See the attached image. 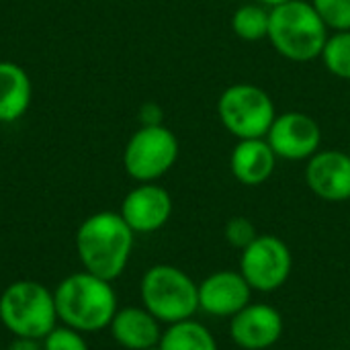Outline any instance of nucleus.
Masks as SVG:
<instances>
[{"instance_id":"nucleus-8","label":"nucleus","mask_w":350,"mask_h":350,"mask_svg":"<svg viewBox=\"0 0 350 350\" xmlns=\"http://www.w3.org/2000/svg\"><path fill=\"white\" fill-rule=\"evenodd\" d=\"M291 269V250L277 236H256L252 244L242 250L240 273L248 281L252 291H277L287 283Z\"/></svg>"},{"instance_id":"nucleus-22","label":"nucleus","mask_w":350,"mask_h":350,"mask_svg":"<svg viewBox=\"0 0 350 350\" xmlns=\"http://www.w3.org/2000/svg\"><path fill=\"white\" fill-rule=\"evenodd\" d=\"M256 236H258V234H256L254 224H252L248 217H244V215H236V217H232V219L226 224V240H228V244L234 246V248L244 250L248 244H252V240H254Z\"/></svg>"},{"instance_id":"nucleus-23","label":"nucleus","mask_w":350,"mask_h":350,"mask_svg":"<svg viewBox=\"0 0 350 350\" xmlns=\"http://www.w3.org/2000/svg\"><path fill=\"white\" fill-rule=\"evenodd\" d=\"M162 109L156 103H146L139 109V123L142 125H162Z\"/></svg>"},{"instance_id":"nucleus-9","label":"nucleus","mask_w":350,"mask_h":350,"mask_svg":"<svg viewBox=\"0 0 350 350\" xmlns=\"http://www.w3.org/2000/svg\"><path fill=\"white\" fill-rule=\"evenodd\" d=\"M267 142L277 158L289 162L310 160L316 152H320L322 127L308 113L287 111L275 117L267 133Z\"/></svg>"},{"instance_id":"nucleus-5","label":"nucleus","mask_w":350,"mask_h":350,"mask_svg":"<svg viewBox=\"0 0 350 350\" xmlns=\"http://www.w3.org/2000/svg\"><path fill=\"white\" fill-rule=\"evenodd\" d=\"M144 308L160 324L191 320L199 310V285L178 267L156 265L146 271L139 285Z\"/></svg>"},{"instance_id":"nucleus-6","label":"nucleus","mask_w":350,"mask_h":350,"mask_svg":"<svg viewBox=\"0 0 350 350\" xmlns=\"http://www.w3.org/2000/svg\"><path fill=\"white\" fill-rule=\"evenodd\" d=\"M217 117L230 135L238 139H254L267 137L277 111L265 88L250 82H236L219 94Z\"/></svg>"},{"instance_id":"nucleus-16","label":"nucleus","mask_w":350,"mask_h":350,"mask_svg":"<svg viewBox=\"0 0 350 350\" xmlns=\"http://www.w3.org/2000/svg\"><path fill=\"white\" fill-rule=\"evenodd\" d=\"M31 78L14 62H0V123L21 119L31 105Z\"/></svg>"},{"instance_id":"nucleus-3","label":"nucleus","mask_w":350,"mask_h":350,"mask_svg":"<svg viewBox=\"0 0 350 350\" xmlns=\"http://www.w3.org/2000/svg\"><path fill=\"white\" fill-rule=\"evenodd\" d=\"M275 51L289 62H312L322 55L328 27L306 0H289L271 8L269 37Z\"/></svg>"},{"instance_id":"nucleus-20","label":"nucleus","mask_w":350,"mask_h":350,"mask_svg":"<svg viewBox=\"0 0 350 350\" xmlns=\"http://www.w3.org/2000/svg\"><path fill=\"white\" fill-rule=\"evenodd\" d=\"M328 29L350 31V0H312Z\"/></svg>"},{"instance_id":"nucleus-14","label":"nucleus","mask_w":350,"mask_h":350,"mask_svg":"<svg viewBox=\"0 0 350 350\" xmlns=\"http://www.w3.org/2000/svg\"><path fill=\"white\" fill-rule=\"evenodd\" d=\"M277 166V154L269 146L267 137L238 139L230 154V170L240 185L258 187L265 185Z\"/></svg>"},{"instance_id":"nucleus-11","label":"nucleus","mask_w":350,"mask_h":350,"mask_svg":"<svg viewBox=\"0 0 350 350\" xmlns=\"http://www.w3.org/2000/svg\"><path fill=\"white\" fill-rule=\"evenodd\" d=\"M306 183L322 201L342 203L350 199V154L340 150H320L306 166Z\"/></svg>"},{"instance_id":"nucleus-19","label":"nucleus","mask_w":350,"mask_h":350,"mask_svg":"<svg viewBox=\"0 0 350 350\" xmlns=\"http://www.w3.org/2000/svg\"><path fill=\"white\" fill-rule=\"evenodd\" d=\"M320 57L332 76L350 80V31H336L334 35H328Z\"/></svg>"},{"instance_id":"nucleus-2","label":"nucleus","mask_w":350,"mask_h":350,"mask_svg":"<svg viewBox=\"0 0 350 350\" xmlns=\"http://www.w3.org/2000/svg\"><path fill=\"white\" fill-rule=\"evenodd\" d=\"M57 320L82 334L109 328L117 314V293L111 281L86 271L66 277L53 291Z\"/></svg>"},{"instance_id":"nucleus-4","label":"nucleus","mask_w":350,"mask_h":350,"mask_svg":"<svg viewBox=\"0 0 350 350\" xmlns=\"http://www.w3.org/2000/svg\"><path fill=\"white\" fill-rule=\"evenodd\" d=\"M0 322L18 338L43 340L57 324L53 293L37 281H14L0 295Z\"/></svg>"},{"instance_id":"nucleus-25","label":"nucleus","mask_w":350,"mask_h":350,"mask_svg":"<svg viewBox=\"0 0 350 350\" xmlns=\"http://www.w3.org/2000/svg\"><path fill=\"white\" fill-rule=\"evenodd\" d=\"M256 2H260V4H265V6H269V8H275V6L285 4V2H289V0H256Z\"/></svg>"},{"instance_id":"nucleus-24","label":"nucleus","mask_w":350,"mask_h":350,"mask_svg":"<svg viewBox=\"0 0 350 350\" xmlns=\"http://www.w3.org/2000/svg\"><path fill=\"white\" fill-rule=\"evenodd\" d=\"M41 340H33V338H18L14 336V340L8 345L6 350H43V345H39Z\"/></svg>"},{"instance_id":"nucleus-7","label":"nucleus","mask_w":350,"mask_h":350,"mask_svg":"<svg viewBox=\"0 0 350 350\" xmlns=\"http://www.w3.org/2000/svg\"><path fill=\"white\" fill-rule=\"evenodd\" d=\"M178 158V139L166 125H142L123 150L125 172L137 183L162 178Z\"/></svg>"},{"instance_id":"nucleus-26","label":"nucleus","mask_w":350,"mask_h":350,"mask_svg":"<svg viewBox=\"0 0 350 350\" xmlns=\"http://www.w3.org/2000/svg\"><path fill=\"white\" fill-rule=\"evenodd\" d=\"M349 154H350V142H349Z\"/></svg>"},{"instance_id":"nucleus-15","label":"nucleus","mask_w":350,"mask_h":350,"mask_svg":"<svg viewBox=\"0 0 350 350\" xmlns=\"http://www.w3.org/2000/svg\"><path fill=\"white\" fill-rule=\"evenodd\" d=\"M109 328L115 342L127 350H152L162 338L160 322L146 308L117 310Z\"/></svg>"},{"instance_id":"nucleus-1","label":"nucleus","mask_w":350,"mask_h":350,"mask_svg":"<svg viewBox=\"0 0 350 350\" xmlns=\"http://www.w3.org/2000/svg\"><path fill=\"white\" fill-rule=\"evenodd\" d=\"M133 236L121 213L98 211L86 217L76 232V252L84 271L105 281L121 277L131 258Z\"/></svg>"},{"instance_id":"nucleus-18","label":"nucleus","mask_w":350,"mask_h":350,"mask_svg":"<svg viewBox=\"0 0 350 350\" xmlns=\"http://www.w3.org/2000/svg\"><path fill=\"white\" fill-rule=\"evenodd\" d=\"M271 8L260 2L242 4L232 14V31L244 41H260L269 37Z\"/></svg>"},{"instance_id":"nucleus-21","label":"nucleus","mask_w":350,"mask_h":350,"mask_svg":"<svg viewBox=\"0 0 350 350\" xmlns=\"http://www.w3.org/2000/svg\"><path fill=\"white\" fill-rule=\"evenodd\" d=\"M43 350H88L82 332L70 326H55L43 340Z\"/></svg>"},{"instance_id":"nucleus-10","label":"nucleus","mask_w":350,"mask_h":350,"mask_svg":"<svg viewBox=\"0 0 350 350\" xmlns=\"http://www.w3.org/2000/svg\"><path fill=\"white\" fill-rule=\"evenodd\" d=\"M119 213L135 234H152L168 224L172 197L156 183H139L125 195Z\"/></svg>"},{"instance_id":"nucleus-13","label":"nucleus","mask_w":350,"mask_h":350,"mask_svg":"<svg viewBox=\"0 0 350 350\" xmlns=\"http://www.w3.org/2000/svg\"><path fill=\"white\" fill-rule=\"evenodd\" d=\"M252 287L236 271H217L199 285V310L217 318H232L250 304Z\"/></svg>"},{"instance_id":"nucleus-17","label":"nucleus","mask_w":350,"mask_h":350,"mask_svg":"<svg viewBox=\"0 0 350 350\" xmlns=\"http://www.w3.org/2000/svg\"><path fill=\"white\" fill-rule=\"evenodd\" d=\"M158 350H219L213 334L195 320L170 324L158 342Z\"/></svg>"},{"instance_id":"nucleus-12","label":"nucleus","mask_w":350,"mask_h":350,"mask_svg":"<svg viewBox=\"0 0 350 350\" xmlns=\"http://www.w3.org/2000/svg\"><path fill=\"white\" fill-rule=\"evenodd\" d=\"M283 316L269 304H248L230 322L232 340L244 350H265L283 336Z\"/></svg>"}]
</instances>
